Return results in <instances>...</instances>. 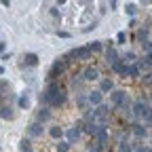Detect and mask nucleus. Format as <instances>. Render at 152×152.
I'll return each instance as SVG.
<instances>
[{
  "mask_svg": "<svg viewBox=\"0 0 152 152\" xmlns=\"http://www.w3.org/2000/svg\"><path fill=\"white\" fill-rule=\"evenodd\" d=\"M68 66H70V61H66L64 57L55 59V61H53V66H51V70H49V80H57V78H59V76L68 70Z\"/></svg>",
  "mask_w": 152,
  "mask_h": 152,
  "instance_id": "nucleus-1",
  "label": "nucleus"
},
{
  "mask_svg": "<svg viewBox=\"0 0 152 152\" xmlns=\"http://www.w3.org/2000/svg\"><path fill=\"white\" fill-rule=\"evenodd\" d=\"M108 140H110L108 127H106V125H99V131H97V135H95V150L102 152V148L108 144Z\"/></svg>",
  "mask_w": 152,
  "mask_h": 152,
  "instance_id": "nucleus-2",
  "label": "nucleus"
},
{
  "mask_svg": "<svg viewBox=\"0 0 152 152\" xmlns=\"http://www.w3.org/2000/svg\"><path fill=\"white\" fill-rule=\"evenodd\" d=\"M66 99H68V93L61 89L57 95H53L51 97V102H49V108H59V106H64L66 104Z\"/></svg>",
  "mask_w": 152,
  "mask_h": 152,
  "instance_id": "nucleus-3",
  "label": "nucleus"
},
{
  "mask_svg": "<svg viewBox=\"0 0 152 152\" xmlns=\"http://www.w3.org/2000/svg\"><path fill=\"white\" fill-rule=\"evenodd\" d=\"M74 53H76V61H87L93 55L89 47H78V49H74Z\"/></svg>",
  "mask_w": 152,
  "mask_h": 152,
  "instance_id": "nucleus-4",
  "label": "nucleus"
},
{
  "mask_svg": "<svg viewBox=\"0 0 152 152\" xmlns=\"http://www.w3.org/2000/svg\"><path fill=\"white\" fill-rule=\"evenodd\" d=\"M97 78H99V70H97V68H91V66L85 68V72H83V80H89V83H91V80H97Z\"/></svg>",
  "mask_w": 152,
  "mask_h": 152,
  "instance_id": "nucleus-5",
  "label": "nucleus"
},
{
  "mask_svg": "<svg viewBox=\"0 0 152 152\" xmlns=\"http://www.w3.org/2000/svg\"><path fill=\"white\" fill-rule=\"evenodd\" d=\"M87 97H89V104H91V106H99V104H104V93H102V91H91Z\"/></svg>",
  "mask_w": 152,
  "mask_h": 152,
  "instance_id": "nucleus-6",
  "label": "nucleus"
},
{
  "mask_svg": "<svg viewBox=\"0 0 152 152\" xmlns=\"http://www.w3.org/2000/svg\"><path fill=\"white\" fill-rule=\"evenodd\" d=\"M78 135H80V129H78V127H70V129H66V142L74 144L76 140H78Z\"/></svg>",
  "mask_w": 152,
  "mask_h": 152,
  "instance_id": "nucleus-7",
  "label": "nucleus"
},
{
  "mask_svg": "<svg viewBox=\"0 0 152 152\" xmlns=\"http://www.w3.org/2000/svg\"><path fill=\"white\" fill-rule=\"evenodd\" d=\"M127 68H129V64H125L123 59H118L116 64H112V72H116L121 76H127Z\"/></svg>",
  "mask_w": 152,
  "mask_h": 152,
  "instance_id": "nucleus-8",
  "label": "nucleus"
},
{
  "mask_svg": "<svg viewBox=\"0 0 152 152\" xmlns=\"http://www.w3.org/2000/svg\"><path fill=\"white\" fill-rule=\"evenodd\" d=\"M49 135H51L53 140H61V137L66 135V131H64L59 125H53V127H49Z\"/></svg>",
  "mask_w": 152,
  "mask_h": 152,
  "instance_id": "nucleus-9",
  "label": "nucleus"
},
{
  "mask_svg": "<svg viewBox=\"0 0 152 152\" xmlns=\"http://www.w3.org/2000/svg\"><path fill=\"white\" fill-rule=\"evenodd\" d=\"M131 131H133V135H135L137 140H142V137H146V135H148L146 127H144V125H137V123H135V125H131Z\"/></svg>",
  "mask_w": 152,
  "mask_h": 152,
  "instance_id": "nucleus-10",
  "label": "nucleus"
},
{
  "mask_svg": "<svg viewBox=\"0 0 152 152\" xmlns=\"http://www.w3.org/2000/svg\"><path fill=\"white\" fill-rule=\"evenodd\" d=\"M118 59H121V57H118L116 49H112V47H110V49H106V61H108L110 66H112V64H116Z\"/></svg>",
  "mask_w": 152,
  "mask_h": 152,
  "instance_id": "nucleus-11",
  "label": "nucleus"
},
{
  "mask_svg": "<svg viewBox=\"0 0 152 152\" xmlns=\"http://www.w3.org/2000/svg\"><path fill=\"white\" fill-rule=\"evenodd\" d=\"M99 91H102V93H112V91H114V83H112V78H102V83H99Z\"/></svg>",
  "mask_w": 152,
  "mask_h": 152,
  "instance_id": "nucleus-12",
  "label": "nucleus"
},
{
  "mask_svg": "<svg viewBox=\"0 0 152 152\" xmlns=\"http://www.w3.org/2000/svg\"><path fill=\"white\" fill-rule=\"evenodd\" d=\"M36 118H38V123H47V121L51 118V110H49V106H45V108H40V110H38Z\"/></svg>",
  "mask_w": 152,
  "mask_h": 152,
  "instance_id": "nucleus-13",
  "label": "nucleus"
},
{
  "mask_svg": "<svg viewBox=\"0 0 152 152\" xmlns=\"http://www.w3.org/2000/svg\"><path fill=\"white\" fill-rule=\"evenodd\" d=\"M28 133H30V137H40V135H42V127H40V123H32V125L28 127Z\"/></svg>",
  "mask_w": 152,
  "mask_h": 152,
  "instance_id": "nucleus-14",
  "label": "nucleus"
},
{
  "mask_svg": "<svg viewBox=\"0 0 152 152\" xmlns=\"http://www.w3.org/2000/svg\"><path fill=\"white\" fill-rule=\"evenodd\" d=\"M23 64L26 66H38V55L36 53H26L23 55Z\"/></svg>",
  "mask_w": 152,
  "mask_h": 152,
  "instance_id": "nucleus-15",
  "label": "nucleus"
},
{
  "mask_svg": "<svg viewBox=\"0 0 152 152\" xmlns=\"http://www.w3.org/2000/svg\"><path fill=\"white\" fill-rule=\"evenodd\" d=\"M15 116V114L11 112V106H0V118H4V121H11Z\"/></svg>",
  "mask_w": 152,
  "mask_h": 152,
  "instance_id": "nucleus-16",
  "label": "nucleus"
},
{
  "mask_svg": "<svg viewBox=\"0 0 152 152\" xmlns=\"http://www.w3.org/2000/svg\"><path fill=\"white\" fill-rule=\"evenodd\" d=\"M140 66L137 64H129V68H127V76H131V78H137V76H140Z\"/></svg>",
  "mask_w": 152,
  "mask_h": 152,
  "instance_id": "nucleus-17",
  "label": "nucleus"
},
{
  "mask_svg": "<svg viewBox=\"0 0 152 152\" xmlns=\"http://www.w3.org/2000/svg\"><path fill=\"white\" fill-rule=\"evenodd\" d=\"M135 148H133V144H129L127 140H121L118 142V152H133Z\"/></svg>",
  "mask_w": 152,
  "mask_h": 152,
  "instance_id": "nucleus-18",
  "label": "nucleus"
},
{
  "mask_svg": "<svg viewBox=\"0 0 152 152\" xmlns=\"http://www.w3.org/2000/svg\"><path fill=\"white\" fill-rule=\"evenodd\" d=\"M87 104H89V97H87V95H76V106H78L80 110H85Z\"/></svg>",
  "mask_w": 152,
  "mask_h": 152,
  "instance_id": "nucleus-19",
  "label": "nucleus"
},
{
  "mask_svg": "<svg viewBox=\"0 0 152 152\" xmlns=\"http://www.w3.org/2000/svg\"><path fill=\"white\" fill-rule=\"evenodd\" d=\"M87 47L91 49V53H102V51H104V45H102L99 40H93V42H91V45H87Z\"/></svg>",
  "mask_w": 152,
  "mask_h": 152,
  "instance_id": "nucleus-20",
  "label": "nucleus"
},
{
  "mask_svg": "<svg viewBox=\"0 0 152 152\" xmlns=\"http://www.w3.org/2000/svg\"><path fill=\"white\" fill-rule=\"evenodd\" d=\"M123 61H125V64H135V61H137V55L133 53V51H129V53H125Z\"/></svg>",
  "mask_w": 152,
  "mask_h": 152,
  "instance_id": "nucleus-21",
  "label": "nucleus"
},
{
  "mask_svg": "<svg viewBox=\"0 0 152 152\" xmlns=\"http://www.w3.org/2000/svg\"><path fill=\"white\" fill-rule=\"evenodd\" d=\"M19 150H21V152H28V150H32V142H30L28 137H23L21 142H19Z\"/></svg>",
  "mask_w": 152,
  "mask_h": 152,
  "instance_id": "nucleus-22",
  "label": "nucleus"
},
{
  "mask_svg": "<svg viewBox=\"0 0 152 152\" xmlns=\"http://www.w3.org/2000/svg\"><path fill=\"white\" fill-rule=\"evenodd\" d=\"M70 148H72L70 142H59L57 144V152H70Z\"/></svg>",
  "mask_w": 152,
  "mask_h": 152,
  "instance_id": "nucleus-23",
  "label": "nucleus"
},
{
  "mask_svg": "<svg viewBox=\"0 0 152 152\" xmlns=\"http://www.w3.org/2000/svg\"><path fill=\"white\" fill-rule=\"evenodd\" d=\"M146 38H148V28H140L137 30V40L142 42V40H146Z\"/></svg>",
  "mask_w": 152,
  "mask_h": 152,
  "instance_id": "nucleus-24",
  "label": "nucleus"
},
{
  "mask_svg": "<svg viewBox=\"0 0 152 152\" xmlns=\"http://www.w3.org/2000/svg\"><path fill=\"white\" fill-rule=\"evenodd\" d=\"M17 104H19V108H23V110H26V108L30 106V99L26 97V95H21V97H19V99H17Z\"/></svg>",
  "mask_w": 152,
  "mask_h": 152,
  "instance_id": "nucleus-25",
  "label": "nucleus"
},
{
  "mask_svg": "<svg viewBox=\"0 0 152 152\" xmlns=\"http://www.w3.org/2000/svg\"><path fill=\"white\" fill-rule=\"evenodd\" d=\"M140 45L144 47V51H146V53H152V40H148V38H146V40H142Z\"/></svg>",
  "mask_w": 152,
  "mask_h": 152,
  "instance_id": "nucleus-26",
  "label": "nucleus"
},
{
  "mask_svg": "<svg viewBox=\"0 0 152 152\" xmlns=\"http://www.w3.org/2000/svg\"><path fill=\"white\" fill-rule=\"evenodd\" d=\"M142 61H144L148 68H152V53H146V57H142Z\"/></svg>",
  "mask_w": 152,
  "mask_h": 152,
  "instance_id": "nucleus-27",
  "label": "nucleus"
},
{
  "mask_svg": "<svg viewBox=\"0 0 152 152\" xmlns=\"http://www.w3.org/2000/svg\"><path fill=\"white\" fill-rule=\"evenodd\" d=\"M125 11H127L129 15H135V11H137V9H135V4H127V9H125Z\"/></svg>",
  "mask_w": 152,
  "mask_h": 152,
  "instance_id": "nucleus-28",
  "label": "nucleus"
},
{
  "mask_svg": "<svg viewBox=\"0 0 152 152\" xmlns=\"http://www.w3.org/2000/svg\"><path fill=\"white\" fill-rule=\"evenodd\" d=\"M133 152H152L150 148H144V146H135V150H133Z\"/></svg>",
  "mask_w": 152,
  "mask_h": 152,
  "instance_id": "nucleus-29",
  "label": "nucleus"
},
{
  "mask_svg": "<svg viewBox=\"0 0 152 152\" xmlns=\"http://www.w3.org/2000/svg\"><path fill=\"white\" fill-rule=\"evenodd\" d=\"M125 38H127V36H125V32H118V36H116V40H118V42H125Z\"/></svg>",
  "mask_w": 152,
  "mask_h": 152,
  "instance_id": "nucleus-30",
  "label": "nucleus"
},
{
  "mask_svg": "<svg viewBox=\"0 0 152 152\" xmlns=\"http://www.w3.org/2000/svg\"><path fill=\"white\" fill-rule=\"evenodd\" d=\"M4 51V42H0V53H2Z\"/></svg>",
  "mask_w": 152,
  "mask_h": 152,
  "instance_id": "nucleus-31",
  "label": "nucleus"
},
{
  "mask_svg": "<svg viewBox=\"0 0 152 152\" xmlns=\"http://www.w3.org/2000/svg\"><path fill=\"white\" fill-rule=\"evenodd\" d=\"M2 74H4V68H2V66H0V76H2Z\"/></svg>",
  "mask_w": 152,
  "mask_h": 152,
  "instance_id": "nucleus-32",
  "label": "nucleus"
},
{
  "mask_svg": "<svg viewBox=\"0 0 152 152\" xmlns=\"http://www.w3.org/2000/svg\"><path fill=\"white\" fill-rule=\"evenodd\" d=\"M89 152H99V150H95V148H93V150H89Z\"/></svg>",
  "mask_w": 152,
  "mask_h": 152,
  "instance_id": "nucleus-33",
  "label": "nucleus"
},
{
  "mask_svg": "<svg viewBox=\"0 0 152 152\" xmlns=\"http://www.w3.org/2000/svg\"><path fill=\"white\" fill-rule=\"evenodd\" d=\"M28 152H34V150H28Z\"/></svg>",
  "mask_w": 152,
  "mask_h": 152,
  "instance_id": "nucleus-34",
  "label": "nucleus"
}]
</instances>
